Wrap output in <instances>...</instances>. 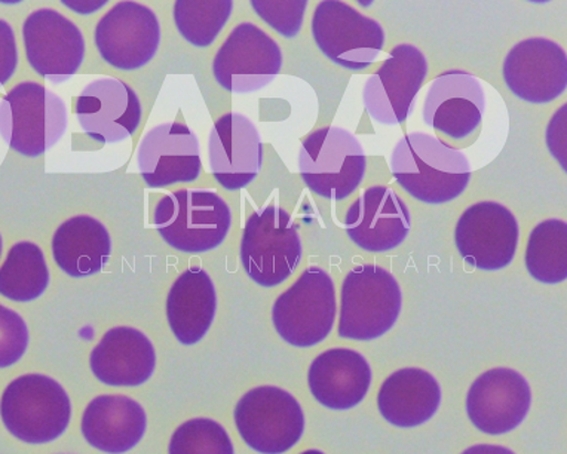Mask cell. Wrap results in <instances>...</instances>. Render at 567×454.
Masks as SVG:
<instances>
[{"mask_svg": "<svg viewBox=\"0 0 567 454\" xmlns=\"http://www.w3.org/2000/svg\"><path fill=\"white\" fill-rule=\"evenodd\" d=\"M390 167L396 183L410 196L429 205L452 203L471 182L466 155L426 133L401 138L392 151Z\"/></svg>", "mask_w": 567, "mask_h": 454, "instance_id": "1", "label": "cell"}, {"mask_svg": "<svg viewBox=\"0 0 567 454\" xmlns=\"http://www.w3.org/2000/svg\"><path fill=\"white\" fill-rule=\"evenodd\" d=\"M154 223L174 250L203 255L224 244L233 226V211L216 190L182 189L159 200Z\"/></svg>", "mask_w": 567, "mask_h": 454, "instance_id": "2", "label": "cell"}, {"mask_svg": "<svg viewBox=\"0 0 567 454\" xmlns=\"http://www.w3.org/2000/svg\"><path fill=\"white\" fill-rule=\"evenodd\" d=\"M403 295L390 270L360 265L344 277L340 292L339 336L373 340L386 334L399 320Z\"/></svg>", "mask_w": 567, "mask_h": 454, "instance_id": "3", "label": "cell"}, {"mask_svg": "<svg viewBox=\"0 0 567 454\" xmlns=\"http://www.w3.org/2000/svg\"><path fill=\"white\" fill-rule=\"evenodd\" d=\"M65 128L63 100L37 82L14 86L0 103V135L25 158L45 154L63 138Z\"/></svg>", "mask_w": 567, "mask_h": 454, "instance_id": "4", "label": "cell"}, {"mask_svg": "<svg viewBox=\"0 0 567 454\" xmlns=\"http://www.w3.org/2000/svg\"><path fill=\"white\" fill-rule=\"evenodd\" d=\"M299 227L277 205L252 213L244 227L241 261L257 286L274 288L287 281L302 261Z\"/></svg>", "mask_w": 567, "mask_h": 454, "instance_id": "5", "label": "cell"}, {"mask_svg": "<svg viewBox=\"0 0 567 454\" xmlns=\"http://www.w3.org/2000/svg\"><path fill=\"white\" fill-rule=\"evenodd\" d=\"M368 161L359 138L340 126L309 134L299 154L305 185L321 198L340 200L359 189Z\"/></svg>", "mask_w": 567, "mask_h": 454, "instance_id": "6", "label": "cell"}, {"mask_svg": "<svg viewBox=\"0 0 567 454\" xmlns=\"http://www.w3.org/2000/svg\"><path fill=\"white\" fill-rule=\"evenodd\" d=\"M0 416L16 438L45 444L68 430L72 405L54 379L28 374L7 386L0 401Z\"/></svg>", "mask_w": 567, "mask_h": 454, "instance_id": "7", "label": "cell"}, {"mask_svg": "<svg viewBox=\"0 0 567 454\" xmlns=\"http://www.w3.org/2000/svg\"><path fill=\"white\" fill-rule=\"evenodd\" d=\"M336 312L333 278L324 269L311 266L275 301L272 321L287 343L311 348L331 333Z\"/></svg>", "mask_w": 567, "mask_h": 454, "instance_id": "8", "label": "cell"}, {"mask_svg": "<svg viewBox=\"0 0 567 454\" xmlns=\"http://www.w3.org/2000/svg\"><path fill=\"white\" fill-rule=\"evenodd\" d=\"M312 37L327 59L349 70L369 68L385 47L382 24L339 0L318 3Z\"/></svg>", "mask_w": 567, "mask_h": 454, "instance_id": "9", "label": "cell"}, {"mask_svg": "<svg viewBox=\"0 0 567 454\" xmlns=\"http://www.w3.org/2000/svg\"><path fill=\"white\" fill-rule=\"evenodd\" d=\"M235 423L243 440L261 454H281L295 447L305 431L303 410L289 392L256 388L239 400Z\"/></svg>", "mask_w": 567, "mask_h": 454, "instance_id": "10", "label": "cell"}, {"mask_svg": "<svg viewBox=\"0 0 567 454\" xmlns=\"http://www.w3.org/2000/svg\"><path fill=\"white\" fill-rule=\"evenodd\" d=\"M281 68V48L251 23L234 28L213 61L216 81L221 89L235 94L265 89L278 76Z\"/></svg>", "mask_w": 567, "mask_h": 454, "instance_id": "11", "label": "cell"}, {"mask_svg": "<svg viewBox=\"0 0 567 454\" xmlns=\"http://www.w3.org/2000/svg\"><path fill=\"white\" fill-rule=\"evenodd\" d=\"M426 74L429 60L423 52L414 45L401 43L365 82V111L379 124H403L414 111V102Z\"/></svg>", "mask_w": 567, "mask_h": 454, "instance_id": "12", "label": "cell"}, {"mask_svg": "<svg viewBox=\"0 0 567 454\" xmlns=\"http://www.w3.org/2000/svg\"><path fill=\"white\" fill-rule=\"evenodd\" d=\"M520 226L516 216L499 203H478L457 220L455 243L462 259L480 270H499L516 257Z\"/></svg>", "mask_w": 567, "mask_h": 454, "instance_id": "13", "label": "cell"}, {"mask_svg": "<svg viewBox=\"0 0 567 454\" xmlns=\"http://www.w3.org/2000/svg\"><path fill=\"white\" fill-rule=\"evenodd\" d=\"M95 47L112 68L135 70L151 63L158 52L161 25L150 7L137 2L116 3L99 21Z\"/></svg>", "mask_w": 567, "mask_h": 454, "instance_id": "14", "label": "cell"}, {"mask_svg": "<svg viewBox=\"0 0 567 454\" xmlns=\"http://www.w3.org/2000/svg\"><path fill=\"white\" fill-rule=\"evenodd\" d=\"M23 42L34 72L54 84L70 80L84 63V34L59 11L32 12L24 21Z\"/></svg>", "mask_w": 567, "mask_h": 454, "instance_id": "15", "label": "cell"}, {"mask_svg": "<svg viewBox=\"0 0 567 454\" xmlns=\"http://www.w3.org/2000/svg\"><path fill=\"white\" fill-rule=\"evenodd\" d=\"M504 81L523 102L551 103L565 93L567 56L558 43L547 38L518 42L504 61Z\"/></svg>", "mask_w": 567, "mask_h": 454, "instance_id": "16", "label": "cell"}, {"mask_svg": "<svg viewBox=\"0 0 567 454\" xmlns=\"http://www.w3.org/2000/svg\"><path fill=\"white\" fill-rule=\"evenodd\" d=\"M532 404L529 383L512 369H493L470 388L466 410L475 427L488 435L516 430Z\"/></svg>", "mask_w": 567, "mask_h": 454, "instance_id": "17", "label": "cell"}, {"mask_svg": "<svg viewBox=\"0 0 567 454\" xmlns=\"http://www.w3.org/2000/svg\"><path fill=\"white\" fill-rule=\"evenodd\" d=\"M344 227L357 247L369 252H388L408 239L412 217L408 204L395 190L373 186L349 207Z\"/></svg>", "mask_w": 567, "mask_h": 454, "instance_id": "18", "label": "cell"}, {"mask_svg": "<svg viewBox=\"0 0 567 454\" xmlns=\"http://www.w3.org/2000/svg\"><path fill=\"white\" fill-rule=\"evenodd\" d=\"M137 163L150 187L192 183L199 177V142L189 126L178 122L155 126L140 143Z\"/></svg>", "mask_w": 567, "mask_h": 454, "instance_id": "19", "label": "cell"}, {"mask_svg": "<svg viewBox=\"0 0 567 454\" xmlns=\"http://www.w3.org/2000/svg\"><path fill=\"white\" fill-rule=\"evenodd\" d=\"M209 169L226 190H239L259 176L264 143L251 120L228 113L213 126L208 140Z\"/></svg>", "mask_w": 567, "mask_h": 454, "instance_id": "20", "label": "cell"}, {"mask_svg": "<svg viewBox=\"0 0 567 454\" xmlns=\"http://www.w3.org/2000/svg\"><path fill=\"white\" fill-rule=\"evenodd\" d=\"M76 117L90 137L103 144L120 143L137 131L142 103L125 82L104 78L82 91L76 102Z\"/></svg>", "mask_w": 567, "mask_h": 454, "instance_id": "21", "label": "cell"}, {"mask_svg": "<svg viewBox=\"0 0 567 454\" xmlns=\"http://www.w3.org/2000/svg\"><path fill=\"white\" fill-rule=\"evenodd\" d=\"M486 109L482 82L473 74L452 70L431 82L423 122L449 137L462 140L478 128Z\"/></svg>", "mask_w": 567, "mask_h": 454, "instance_id": "22", "label": "cell"}, {"mask_svg": "<svg viewBox=\"0 0 567 454\" xmlns=\"http://www.w3.org/2000/svg\"><path fill=\"white\" fill-rule=\"evenodd\" d=\"M154 344L142 331L116 327L103 336L91 352V370L100 382L111 386H138L155 371Z\"/></svg>", "mask_w": 567, "mask_h": 454, "instance_id": "23", "label": "cell"}, {"mask_svg": "<svg viewBox=\"0 0 567 454\" xmlns=\"http://www.w3.org/2000/svg\"><path fill=\"white\" fill-rule=\"evenodd\" d=\"M308 381L318 403L333 410H348L364 400L372 383V370L361 353L330 349L312 362Z\"/></svg>", "mask_w": 567, "mask_h": 454, "instance_id": "24", "label": "cell"}, {"mask_svg": "<svg viewBox=\"0 0 567 454\" xmlns=\"http://www.w3.org/2000/svg\"><path fill=\"white\" fill-rule=\"evenodd\" d=\"M146 413L128 396L102 395L91 401L82 417V434L93 447L109 454L130 452L146 431Z\"/></svg>", "mask_w": 567, "mask_h": 454, "instance_id": "25", "label": "cell"}, {"mask_svg": "<svg viewBox=\"0 0 567 454\" xmlns=\"http://www.w3.org/2000/svg\"><path fill=\"white\" fill-rule=\"evenodd\" d=\"M442 401L439 382L429 371L403 369L383 383L378 395L379 410L388 422L399 427H414L429 422Z\"/></svg>", "mask_w": 567, "mask_h": 454, "instance_id": "26", "label": "cell"}, {"mask_svg": "<svg viewBox=\"0 0 567 454\" xmlns=\"http://www.w3.org/2000/svg\"><path fill=\"white\" fill-rule=\"evenodd\" d=\"M216 309V288L209 275L200 268L185 270L167 299L169 327L178 342L198 343L215 321Z\"/></svg>", "mask_w": 567, "mask_h": 454, "instance_id": "27", "label": "cell"}, {"mask_svg": "<svg viewBox=\"0 0 567 454\" xmlns=\"http://www.w3.org/2000/svg\"><path fill=\"white\" fill-rule=\"evenodd\" d=\"M112 239L97 218L76 216L65 220L52 238L56 266L72 278L93 277L111 259Z\"/></svg>", "mask_w": 567, "mask_h": 454, "instance_id": "28", "label": "cell"}, {"mask_svg": "<svg viewBox=\"0 0 567 454\" xmlns=\"http://www.w3.org/2000/svg\"><path fill=\"white\" fill-rule=\"evenodd\" d=\"M50 286V269L41 247L17 243L0 268V295L12 301L39 299Z\"/></svg>", "mask_w": 567, "mask_h": 454, "instance_id": "29", "label": "cell"}, {"mask_svg": "<svg viewBox=\"0 0 567 454\" xmlns=\"http://www.w3.org/2000/svg\"><path fill=\"white\" fill-rule=\"evenodd\" d=\"M526 268L543 283H560L567 278V225L549 218L532 230L526 248Z\"/></svg>", "mask_w": 567, "mask_h": 454, "instance_id": "30", "label": "cell"}, {"mask_svg": "<svg viewBox=\"0 0 567 454\" xmlns=\"http://www.w3.org/2000/svg\"><path fill=\"white\" fill-rule=\"evenodd\" d=\"M230 0H178L174 21L182 37L192 45H212L233 14Z\"/></svg>", "mask_w": 567, "mask_h": 454, "instance_id": "31", "label": "cell"}, {"mask_svg": "<svg viewBox=\"0 0 567 454\" xmlns=\"http://www.w3.org/2000/svg\"><path fill=\"white\" fill-rule=\"evenodd\" d=\"M169 454H235L228 432L212 419H194L174 432Z\"/></svg>", "mask_w": 567, "mask_h": 454, "instance_id": "32", "label": "cell"}, {"mask_svg": "<svg viewBox=\"0 0 567 454\" xmlns=\"http://www.w3.org/2000/svg\"><path fill=\"white\" fill-rule=\"evenodd\" d=\"M261 20H265L270 28L277 30L284 38L293 39L298 37L303 24V14L307 10V0H295V2H266V0H252Z\"/></svg>", "mask_w": 567, "mask_h": 454, "instance_id": "33", "label": "cell"}, {"mask_svg": "<svg viewBox=\"0 0 567 454\" xmlns=\"http://www.w3.org/2000/svg\"><path fill=\"white\" fill-rule=\"evenodd\" d=\"M29 347V330L23 318L0 305V369L23 358Z\"/></svg>", "mask_w": 567, "mask_h": 454, "instance_id": "34", "label": "cell"}, {"mask_svg": "<svg viewBox=\"0 0 567 454\" xmlns=\"http://www.w3.org/2000/svg\"><path fill=\"white\" fill-rule=\"evenodd\" d=\"M19 64V50L14 30L6 20H0V89L14 76Z\"/></svg>", "mask_w": 567, "mask_h": 454, "instance_id": "35", "label": "cell"}, {"mask_svg": "<svg viewBox=\"0 0 567 454\" xmlns=\"http://www.w3.org/2000/svg\"><path fill=\"white\" fill-rule=\"evenodd\" d=\"M462 454H516L512 452L509 448L501 447V445H491V444H478L474 445V447H470L465 450Z\"/></svg>", "mask_w": 567, "mask_h": 454, "instance_id": "36", "label": "cell"}, {"mask_svg": "<svg viewBox=\"0 0 567 454\" xmlns=\"http://www.w3.org/2000/svg\"><path fill=\"white\" fill-rule=\"evenodd\" d=\"M302 454H324V453L320 452V450H309V452H305Z\"/></svg>", "mask_w": 567, "mask_h": 454, "instance_id": "37", "label": "cell"}, {"mask_svg": "<svg viewBox=\"0 0 567 454\" xmlns=\"http://www.w3.org/2000/svg\"><path fill=\"white\" fill-rule=\"evenodd\" d=\"M2 250H3V243H2V237H0V256H2Z\"/></svg>", "mask_w": 567, "mask_h": 454, "instance_id": "38", "label": "cell"}, {"mask_svg": "<svg viewBox=\"0 0 567 454\" xmlns=\"http://www.w3.org/2000/svg\"><path fill=\"white\" fill-rule=\"evenodd\" d=\"M61 454H68V453H61Z\"/></svg>", "mask_w": 567, "mask_h": 454, "instance_id": "39", "label": "cell"}]
</instances>
